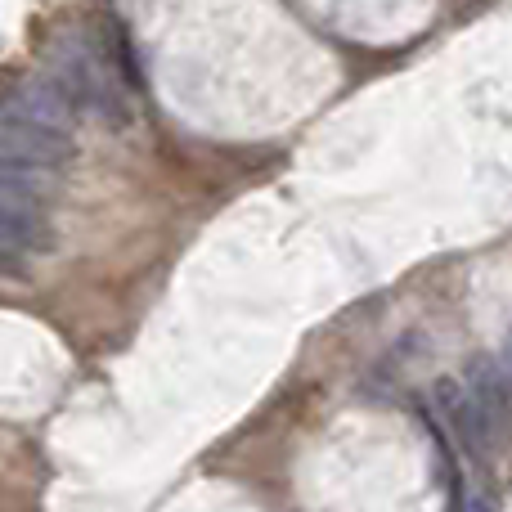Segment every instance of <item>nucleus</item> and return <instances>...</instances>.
Listing matches in <instances>:
<instances>
[{
    "label": "nucleus",
    "mask_w": 512,
    "mask_h": 512,
    "mask_svg": "<svg viewBox=\"0 0 512 512\" xmlns=\"http://www.w3.org/2000/svg\"><path fill=\"white\" fill-rule=\"evenodd\" d=\"M72 158V140L59 131L32 126L23 117L0 108V162L9 167H27V171H54Z\"/></svg>",
    "instance_id": "f257e3e1"
},
{
    "label": "nucleus",
    "mask_w": 512,
    "mask_h": 512,
    "mask_svg": "<svg viewBox=\"0 0 512 512\" xmlns=\"http://www.w3.org/2000/svg\"><path fill=\"white\" fill-rule=\"evenodd\" d=\"M436 405H441L445 427L459 436V445L468 454H490V450H495V432H490V423L481 418L477 400L468 396V387H463V382H454V378L436 382Z\"/></svg>",
    "instance_id": "f03ea898"
},
{
    "label": "nucleus",
    "mask_w": 512,
    "mask_h": 512,
    "mask_svg": "<svg viewBox=\"0 0 512 512\" xmlns=\"http://www.w3.org/2000/svg\"><path fill=\"white\" fill-rule=\"evenodd\" d=\"M0 108H5V113H14V117H23V122H32V126L59 131V135H68L72 117H77V104H72V99L63 95L54 81H45V86H23L18 95H9Z\"/></svg>",
    "instance_id": "7ed1b4c3"
},
{
    "label": "nucleus",
    "mask_w": 512,
    "mask_h": 512,
    "mask_svg": "<svg viewBox=\"0 0 512 512\" xmlns=\"http://www.w3.org/2000/svg\"><path fill=\"white\" fill-rule=\"evenodd\" d=\"M50 243V225L36 212V198H0V248L23 256Z\"/></svg>",
    "instance_id": "20e7f679"
},
{
    "label": "nucleus",
    "mask_w": 512,
    "mask_h": 512,
    "mask_svg": "<svg viewBox=\"0 0 512 512\" xmlns=\"http://www.w3.org/2000/svg\"><path fill=\"white\" fill-rule=\"evenodd\" d=\"M468 373H472L468 396L477 400V409H481V418L490 423V432H499V427H504V414H508V382H504V373H499V364L490 360V355L472 360Z\"/></svg>",
    "instance_id": "39448f33"
},
{
    "label": "nucleus",
    "mask_w": 512,
    "mask_h": 512,
    "mask_svg": "<svg viewBox=\"0 0 512 512\" xmlns=\"http://www.w3.org/2000/svg\"><path fill=\"white\" fill-rule=\"evenodd\" d=\"M41 189H45V171H27V167L0 162V198H36Z\"/></svg>",
    "instance_id": "423d86ee"
},
{
    "label": "nucleus",
    "mask_w": 512,
    "mask_h": 512,
    "mask_svg": "<svg viewBox=\"0 0 512 512\" xmlns=\"http://www.w3.org/2000/svg\"><path fill=\"white\" fill-rule=\"evenodd\" d=\"M18 261H23V256H14V252L0 248V274H5V270H18Z\"/></svg>",
    "instance_id": "0eeeda50"
},
{
    "label": "nucleus",
    "mask_w": 512,
    "mask_h": 512,
    "mask_svg": "<svg viewBox=\"0 0 512 512\" xmlns=\"http://www.w3.org/2000/svg\"><path fill=\"white\" fill-rule=\"evenodd\" d=\"M468 512H495V504H490L486 495H477V499H472V508H468Z\"/></svg>",
    "instance_id": "6e6552de"
}]
</instances>
